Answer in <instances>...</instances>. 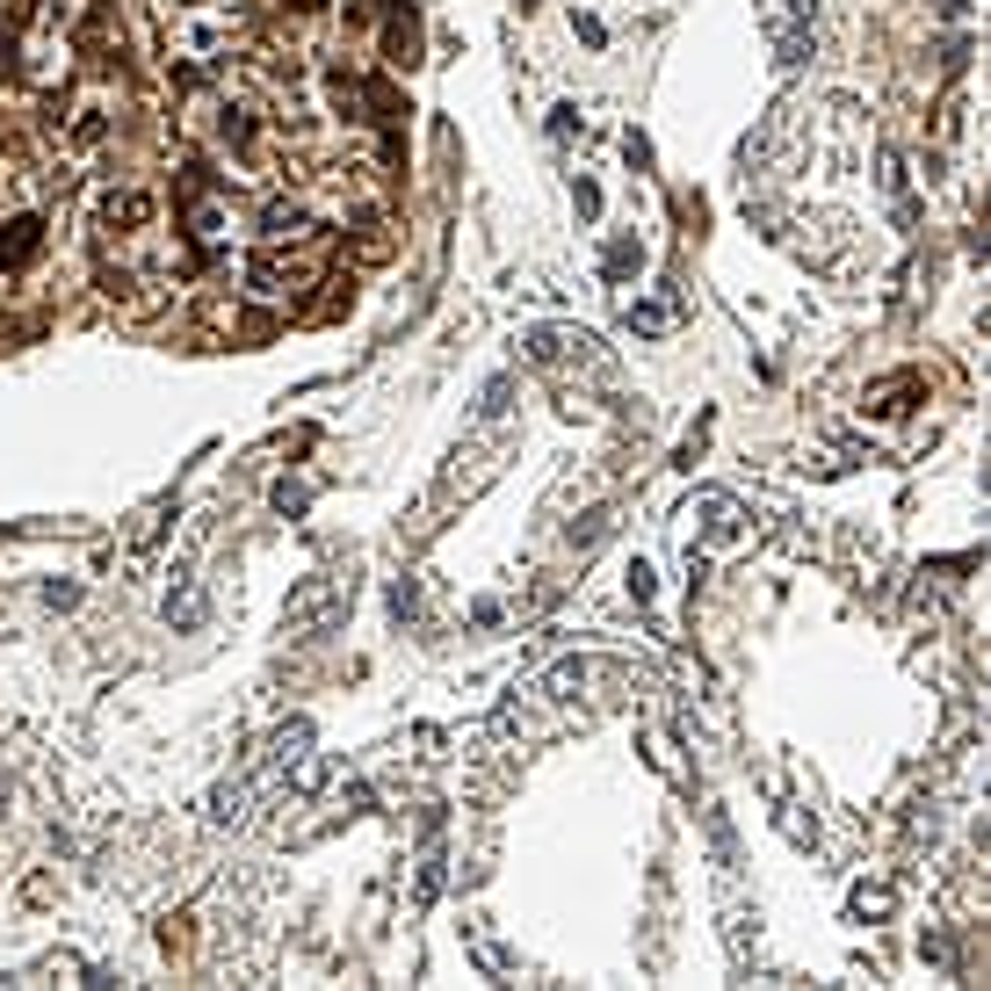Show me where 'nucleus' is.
I'll return each mask as SVG.
<instances>
[{
    "instance_id": "20e7f679",
    "label": "nucleus",
    "mask_w": 991,
    "mask_h": 991,
    "mask_svg": "<svg viewBox=\"0 0 991 991\" xmlns=\"http://www.w3.org/2000/svg\"><path fill=\"white\" fill-rule=\"evenodd\" d=\"M688 522H702L710 543H738L746 536V506L731 500V492H695V500H688Z\"/></svg>"
},
{
    "instance_id": "4468645a",
    "label": "nucleus",
    "mask_w": 991,
    "mask_h": 991,
    "mask_svg": "<svg viewBox=\"0 0 991 991\" xmlns=\"http://www.w3.org/2000/svg\"><path fill=\"white\" fill-rule=\"evenodd\" d=\"M506 399H514V383H506V377H492V383H486V399H478L486 427H500V420H506Z\"/></svg>"
},
{
    "instance_id": "f3484780",
    "label": "nucleus",
    "mask_w": 991,
    "mask_h": 991,
    "mask_svg": "<svg viewBox=\"0 0 991 991\" xmlns=\"http://www.w3.org/2000/svg\"><path fill=\"white\" fill-rule=\"evenodd\" d=\"M854 912H861V920H869V912H890V890H869V883H861V890H854Z\"/></svg>"
},
{
    "instance_id": "2eb2a0df",
    "label": "nucleus",
    "mask_w": 991,
    "mask_h": 991,
    "mask_svg": "<svg viewBox=\"0 0 991 991\" xmlns=\"http://www.w3.org/2000/svg\"><path fill=\"white\" fill-rule=\"evenodd\" d=\"M276 506H282V514H304V506H312V486H297V478H282V486H276Z\"/></svg>"
},
{
    "instance_id": "9d476101",
    "label": "nucleus",
    "mask_w": 991,
    "mask_h": 991,
    "mask_svg": "<svg viewBox=\"0 0 991 991\" xmlns=\"http://www.w3.org/2000/svg\"><path fill=\"white\" fill-rule=\"evenodd\" d=\"M36 246H44V225H36V218H15V225H8V240H0V268H22Z\"/></svg>"
},
{
    "instance_id": "9b49d317",
    "label": "nucleus",
    "mask_w": 991,
    "mask_h": 991,
    "mask_svg": "<svg viewBox=\"0 0 991 991\" xmlns=\"http://www.w3.org/2000/svg\"><path fill=\"white\" fill-rule=\"evenodd\" d=\"M109 138V116H102V109H73V123H66V145H73V153H88V145H102Z\"/></svg>"
},
{
    "instance_id": "39448f33",
    "label": "nucleus",
    "mask_w": 991,
    "mask_h": 991,
    "mask_svg": "<svg viewBox=\"0 0 991 991\" xmlns=\"http://www.w3.org/2000/svg\"><path fill=\"white\" fill-rule=\"evenodd\" d=\"M319 276V261H282V254H261V261H254V297H290V290H304V282Z\"/></svg>"
},
{
    "instance_id": "f257e3e1",
    "label": "nucleus",
    "mask_w": 991,
    "mask_h": 991,
    "mask_svg": "<svg viewBox=\"0 0 991 991\" xmlns=\"http://www.w3.org/2000/svg\"><path fill=\"white\" fill-rule=\"evenodd\" d=\"M506 449H514V435H500V427H492V435H478V442H464V449L449 456V470H442V478H435V492H427V506H420L413 536H427V528H435V514H442V506L470 500V492L486 486L492 470H500V456H506Z\"/></svg>"
},
{
    "instance_id": "1a4fd4ad",
    "label": "nucleus",
    "mask_w": 991,
    "mask_h": 991,
    "mask_svg": "<svg viewBox=\"0 0 991 991\" xmlns=\"http://www.w3.org/2000/svg\"><path fill=\"white\" fill-rule=\"evenodd\" d=\"M254 811V782H218L210 789V825H246Z\"/></svg>"
},
{
    "instance_id": "423d86ee",
    "label": "nucleus",
    "mask_w": 991,
    "mask_h": 991,
    "mask_svg": "<svg viewBox=\"0 0 991 991\" xmlns=\"http://www.w3.org/2000/svg\"><path fill=\"white\" fill-rule=\"evenodd\" d=\"M153 196H145V189H109L102 196V225L109 232H138V225H153Z\"/></svg>"
},
{
    "instance_id": "7ed1b4c3",
    "label": "nucleus",
    "mask_w": 991,
    "mask_h": 991,
    "mask_svg": "<svg viewBox=\"0 0 991 991\" xmlns=\"http://www.w3.org/2000/svg\"><path fill=\"white\" fill-rule=\"evenodd\" d=\"M528 348V363H543V369H609V355H601V341H593L587 326H536L522 341Z\"/></svg>"
},
{
    "instance_id": "f03ea898",
    "label": "nucleus",
    "mask_w": 991,
    "mask_h": 991,
    "mask_svg": "<svg viewBox=\"0 0 991 991\" xmlns=\"http://www.w3.org/2000/svg\"><path fill=\"white\" fill-rule=\"evenodd\" d=\"M348 615V587L341 579H297L290 587V601H282V637H297V644H312V637H326L333 623Z\"/></svg>"
},
{
    "instance_id": "ddd939ff",
    "label": "nucleus",
    "mask_w": 991,
    "mask_h": 991,
    "mask_svg": "<svg viewBox=\"0 0 991 991\" xmlns=\"http://www.w3.org/2000/svg\"><path fill=\"white\" fill-rule=\"evenodd\" d=\"M167 623H175V630H196V623H203V587H196V579H181V587L167 593Z\"/></svg>"
},
{
    "instance_id": "f8f14e48",
    "label": "nucleus",
    "mask_w": 991,
    "mask_h": 991,
    "mask_svg": "<svg viewBox=\"0 0 991 991\" xmlns=\"http://www.w3.org/2000/svg\"><path fill=\"white\" fill-rule=\"evenodd\" d=\"M261 232H268V240H312V218H304L297 203H268Z\"/></svg>"
},
{
    "instance_id": "0eeeda50",
    "label": "nucleus",
    "mask_w": 991,
    "mask_h": 991,
    "mask_svg": "<svg viewBox=\"0 0 991 991\" xmlns=\"http://www.w3.org/2000/svg\"><path fill=\"white\" fill-rule=\"evenodd\" d=\"M312 760V724L297 716V724H282L276 738H268V775H290V767Z\"/></svg>"
},
{
    "instance_id": "dca6fc26",
    "label": "nucleus",
    "mask_w": 991,
    "mask_h": 991,
    "mask_svg": "<svg viewBox=\"0 0 991 991\" xmlns=\"http://www.w3.org/2000/svg\"><path fill=\"white\" fill-rule=\"evenodd\" d=\"M637 261H644V254H637V246H609V276H637Z\"/></svg>"
},
{
    "instance_id": "6e6552de",
    "label": "nucleus",
    "mask_w": 991,
    "mask_h": 991,
    "mask_svg": "<svg viewBox=\"0 0 991 991\" xmlns=\"http://www.w3.org/2000/svg\"><path fill=\"white\" fill-rule=\"evenodd\" d=\"M680 326V297H644V304H630V333H644V341H659V333Z\"/></svg>"
}]
</instances>
